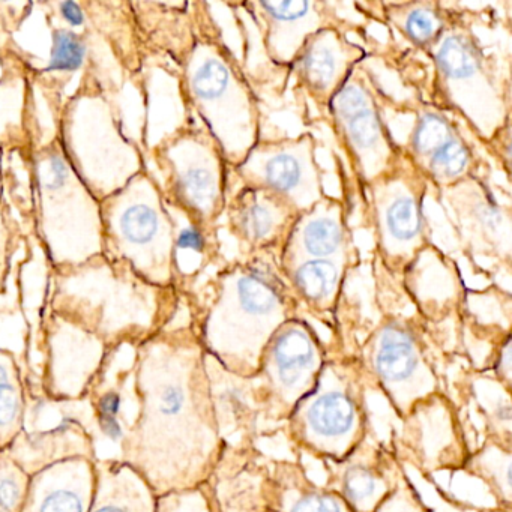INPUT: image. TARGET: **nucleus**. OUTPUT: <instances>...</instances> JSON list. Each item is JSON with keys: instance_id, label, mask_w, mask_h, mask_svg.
Listing matches in <instances>:
<instances>
[{"instance_id": "f8f14e48", "label": "nucleus", "mask_w": 512, "mask_h": 512, "mask_svg": "<svg viewBox=\"0 0 512 512\" xmlns=\"http://www.w3.org/2000/svg\"><path fill=\"white\" fill-rule=\"evenodd\" d=\"M365 56V50L352 43L338 26H328L308 38L290 67L299 91L326 110Z\"/></svg>"}, {"instance_id": "9d476101", "label": "nucleus", "mask_w": 512, "mask_h": 512, "mask_svg": "<svg viewBox=\"0 0 512 512\" xmlns=\"http://www.w3.org/2000/svg\"><path fill=\"white\" fill-rule=\"evenodd\" d=\"M403 155L428 185L445 190L475 175L476 155L460 128L433 106L416 109Z\"/></svg>"}, {"instance_id": "473e14b6", "label": "nucleus", "mask_w": 512, "mask_h": 512, "mask_svg": "<svg viewBox=\"0 0 512 512\" xmlns=\"http://www.w3.org/2000/svg\"><path fill=\"white\" fill-rule=\"evenodd\" d=\"M61 13L64 19L74 28H79L85 23V14L76 2H64L61 4Z\"/></svg>"}, {"instance_id": "0eeeda50", "label": "nucleus", "mask_w": 512, "mask_h": 512, "mask_svg": "<svg viewBox=\"0 0 512 512\" xmlns=\"http://www.w3.org/2000/svg\"><path fill=\"white\" fill-rule=\"evenodd\" d=\"M316 152L317 140L311 133L260 139L233 170L244 187L269 191L301 214L326 196Z\"/></svg>"}, {"instance_id": "dca6fc26", "label": "nucleus", "mask_w": 512, "mask_h": 512, "mask_svg": "<svg viewBox=\"0 0 512 512\" xmlns=\"http://www.w3.org/2000/svg\"><path fill=\"white\" fill-rule=\"evenodd\" d=\"M95 460L70 458L31 475L22 512H89Z\"/></svg>"}, {"instance_id": "4be33fe9", "label": "nucleus", "mask_w": 512, "mask_h": 512, "mask_svg": "<svg viewBox=\"0 0 512 512\" xmlns=\"http://www.w3.org/2000/svg\"><path fill=\"white\" fill-rule=\"evenodd\" d=\"M383 7L388 22L400 32L401 37L412 46L428 52L448 25V17L436 2H398Z\"/></svg>"}, {"instance_id": "6ab92c4d", "label": "nucleus", "mask_w": 512, "mask_h": 512, "mask_svg": "<svg viewBox=\"0 0 512 512\" xmlns=\"http://www.w3.org/2000/svg\"><path fill=\"white\" fill-rule=\"evenodd\" d=\"M157 494L124 461L95 460V488L89 512H157Z\"/></svg>"}, {"instance_id": "c85d7f7f", "label": "nucleus", "mask_w": 512, "mask_h": 512, "mask_svg": "<svg viewBox=\"0 0 512 512\" xmlns=\"http://www.w3.org/2000/svg\"><path fill=\"white\" fill-rule=\"evenodd\" d=\"M157 512H209V508L205 494L196 487L158 496Z\"/></svg>"}, {"instance_id": "9b49d317", "label": "nucleus", "mask_w": 512, "mask_h": 512, "mask_svg": "<svg viewBox=\"0 0 512 512\" xmlns=\"http://www.w3.org/2000/svg\"><path fill=\"white\" fill-rule=\"evenodd\" d=\"M109 347L76 323L62 325L47 337L43 392L55 403H73L89 394L101 377Z\"/></svg>"}, {"instance_id": "2eb2a0df", "label": "nucleus", "mask_w": 512, "mask_h": 512, "mask_svg": "<svg viewBox=\"0 0 512 512\" xmlns=\"http://www.w3.org/2000/svg\"><path fill=\"white\" fill-rule=\"evenodd\" d=\"M248 8L259 26L263 50L283 67L293 64L320 29L338 26L334 8L326 2H253Z\"/></svg>"}, {"instance_id": "c756f323", "label": "nucleus", "mask_w": 512, "mask_h": 512, "mask_svg": "<svg viewBox=\"0 0 512 512\" xmlns=\"http://www.w3.org/2000/svg\"><path fill=\"white\" fill-rule=\"evenodd\" d=\"M290 512H346L343 503L329 494L308 493L293 503Z\"/></svg>"}, {"instance_id": "1a4fd4ad", "label": "nucleus", "mask_w": 512, "mask_h": 512, "mask_svg": "<svg viewBox=\"0 0 512 512\" xmlns=\"http://www.w3.org/2000/svg\"><path fill=\"white\" fill-rule=\"evenodd\" d=\"M464 250L509 265L512 251L511 209L497 202L475 175L440 190Z\"/></svg>"}, {"instance_id": "f257e3e1", "label": "nucleus", "mask_w": 512, "mask_h": 512, "mask_svg": "<svg viewBox=\"0 0 512 512\" xmlns=\"http://www.w3.org/2000/svg\"><path fill=\"white\" fill-rule=\"evenodd\" d=\"M139 412L121 440L119 460L157 496L200 487L214 442V412L199 347L158 335L137 347Z\"/></svg>"}, {"instance_id": "a878e982", "label": "nucleus", "mask_w": 512, "mask_h": 512, "mask_svg": "<svg viewBox=\"0 0 512 512\" xmlns=\"http://www.w3.org/2000/svg\"><path fill=\"white\" fill-rule=\"evenodd\" d=\"M31 475L10 457L0 452V512H22Z\"/></svg>"}, {"instance_id": "20e7f679", "label": "nucleus", "mask_w": 512, "mask_h": 512, "mask_svg": "<svg viewBox=\"0 0 512 512\" xmlns=\"http://www.w3.org/2000/svg\"><path fill=\"white\" fill-rule=\"evenodd\" d=\"M430 55L440 97L479 137L493 139L509 127L508 101L472 29L448 20Z\"/></svg>"}, {"instance_id": "aec40b11", "label": "nucleus", "mask_w": 512, "mask_h": 512, "mask_svg": "<svg viewBox=\"0 0 512 512\" xmlns=\"http://www.w3.org/2000/svg\"><path fill=\"white\" fill-rule=\"evenodd\" d=\"M349 268L331 260H305L281 272L296 301L304 302L311 310L328 313L340 301Z\"/></svg>"}, {"instance_id": "39448f33", "label": "nucleus", "mask_w": 512, "mask_h": 512, "mask_svg": "<svg viewBox=\"0 0 512 512\" xmlns=\"http://www.w3.org/2000/svg\"><path fill=\"white\" fill-rule=\"evenodd\" d=\"M335 139L356 178L367 187L391 172L403 157L382 116L379 91L362 64L353 71L328 106Z\"/></svg>"}, {"instance_id": "f3484780", "label": "nucleus", "mask_w": 512, "mask_h": 512, "mask_svg": "<svg viewBox=\"0 0 512 512\" xmlns=\"http://www.w3.org/2000/svg\"><path fill=\"white\" fill-rule=\"evenodd\" d=\"M269 370L275 382L287 392L304 394L320 368V344L310 326L289 319L269 338L265 346Z\"/></svg>"}, {"instance_id": "412c9836", "label": "nucleus", "mask_w": 512, "mask_h": 512, "mask_svg": "<svg viewBox=\"0 0 512 512\" xmlns=\"http://www.w3.org/2000/svg\"><path fill=\"white\" fill-rule=\"evenodd\" d=\"M371 358L380 379L391 385H400L412 379L421 365L415 335L398 320L380 326L373 338Z\"/></svg>"}, {"instance_id": "cd10ccee", "label": "nucleus", "mask_w": 512, "mask_h": 512, "mask_svg": "<svg viewBox=\"0 0 512 512\" xmlns=\"http://www.w3.org/2000/svg\"><path fill=\"white\" fill-rule=\"evenodd\" d=\"M380 491V479L367 467H352L344 475V493L356 506H365L376 499Z\"/></svg>"}, {"instance_id": "7ed1b4c3", "label": "nucleus", "mask_w": 512, "mask_h": 512, "mask_svg": "<svg viewBox=\"0 0 512 512\" xmlns=\"http://www.w3.org/2000/svg\"><path fill=\"white\" fill-rule=\"evenodd\" d=\"M295 301L278 259L251 254L250 259L230 265L220 277L209 341L217 349L233 343L265 349L272 334L292 319Z\"/></svg>"}, {"instance_id": "6e6552de", "label": "nucleus", "mask_w": 512, "mask_h": 512, "mask_svg": "<svg viewBox=\"0 0 512 512\" xmlns=\"http://www.w3.org/2000/svg\"><path fill=\"white\" fill-rule=\"evenodd\" d=\"M227 164L208 130L193 133L176 146L175 191L191 226L211 235L227 205Z\"/></svg>"}, {"instance_id": "2f4dec72", "label": "nucleus", "mask_w": 512, "mask_h": 512, "mask_svg": "<svg viewBox=\"0 0 512 512\" xmlns=\"http://www.w3.org/2000/svg\"><path fill=\"white\" fill-rule=\"evenodd\" d=\"M67 179L68 169L64 161L59 157H53L52 161H50V172L49 178H47L46 181V187L49 188L50 191L59 190V188L67 184Z\"/></svg>"}, {"instance_id": "a211bd4d", "label": "nucleus", "mask_w": 512, "mask_h": 512, "mask_svg": "<svg viewBox=\"0 0 512 512\" xmlns=\"http://www.w3.org/2000/svg\"><path fill=\"white\" fill-rule=\"evenodd\" d=\"M7 452L29 475L70 458L97 460L91 436L83 425L74 421L35 433H28L25 428Z\"/></svg>"}, {"instance_id": "393cba45", "label": "nucleus", "mask_w": 512, "mask_h": 512, "mask_svg": "<svg viewBox=\"0 0 512 512\" xmlns=\"http://www.w3.org/2000/svg\"><path fill=\"white\" fill-rule=\"evenodd\" d=\"M121 226L125 238L140 247L151 245L158 238L172 241V233L167 230L160 212L145 203L128 208L122 217Z\"/></svg>"}, {"instance_id": "b1692460", "label": "nucleus", "mask_w": 512, "mask_h": 512, "mask_svg": "<svg viewBox=\"0 0 512 512\" xmlns=\"http://www.w3.org/2000/svg\"><path fill=\"white\" fill-rule=\"evenodd\" d=\"M307 424L316 439H344L356 425V406L343 391H325L307 409Z\"/></svg>"}, {"instance_id": "f03ea898", "label": "nucleus", "mask_w": 512, "mask_h": 512, "mask_svg": "<svg viewBox=\"0 0 512 512\" xmlns=\"http://www.w3.org/2000/svg\"><path fill=\"white\" fill-rule=\"evenodd\" d=\"M187 88L227 164L242 163L260 140L259 100L238 59L217 41L199 44L187 70Z\"/></svg>"}, {"instance_id": "5701e85b", "label": "nucleus", "mask_w": 512, "mask_h": 512, "mask_svg": "<svg viewBox=\"0 0 512 512\" xmlns=\"http://www.w3.org/2000/svg\"><path fill=\"white\" fill-rule=\"evenodd\" d=\"M26 395L16 359L0 349V452H7L26 428Z\"/></svg>"}, {"instance_id": "bb28decb", "label": "nucleus", "mask_w": 512, "mask_h": 512, "mask_svg": "<svg viewBox=\"0 0 512 512\" xmlns=\"http://www.w3.org/2000/svg\"><path fill=\"white\" fill-rule=\"evenodd\" d=\"M86 46L76 34L58 31L53 40L49 71H77L85 62Z\"/></svg>"}, {"instance_id": "ddd939ff", "label": "nucleus", "mask_w": 512, "mask_h": 512, "mask_svg": "<svg viewBox=\"0 0 512 512\" xmlns=\"http://www.w3.org/2000/svg\"><path fill=\"white\" fill-rule=\"evenodd\" d=\"M353 238L347 226L346 206L326 194L320 202L296 218L278 253L280 269L305 260H331L350 266Z\"/></svg>"}, {"instance_id": "7c9ffc66", "label": "nucleus", "mask_w": 512, "mask_h": 512, "mask_svg": "<svg viewBox=\"0 0 512 512\" xmlns=\"http://www.w3.org/2000/svg\"><path fill=\"white\" fill-rule=\"evenodd\" d=\"M208 233L203 230L197 229L194 226L185 227L179 232L178 238H176V248L178 250H190L196 251V253H205L208 248Z\"/></svg>"}, {"instance_id": "423d86ee", "label": "nucleus", "mask_w": 512, "mask_h": 512, "mask_svg": "<svg viewBox=\"0 0 512 512\" xmlns=\"http://www.w3.org/2000/svg\"><path fill=\"white\" fill-rule=\"evenodd\" d=\"M377 251L395 271H407L428 248L424 214L428 182L401 157L397 166L367 185Z\"/></svg>"}, {"instance_id": "4468645a", "label": "nucleus", "mask_w": 512, "mask_h": 512, "mask_svg": "<svg viewBox=\"0 0 512 512\" xmlns=\"http://www.w3.org/2000/svg\"><path fill=\"white\" fill-rule=\"evenodd\" d=\"M224 214L230 235L251 254L280 251L299 217V212L281 197L244 185L227 199Z\"/></svg>"}]
</instances>
